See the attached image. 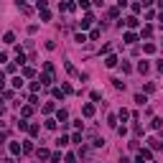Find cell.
<instances>
[{"instance_id": "5", "label": "cell", "mask_w": 163, "mask_h": 163, "mask_svg": "<svg viewBox=\"0 0 163 163\" xmlns=\"http://www.w3.org/2000/svg\"><path fill=\"white\" fill-rule=\"evenodd\" d=\"M38 158H41V161H44V158H49V151H46V148H38Z\"/></svg>"}, {"instance_id": "10", "label": "cell", "mask_w": 163, "mask_h": 163, "mask_svg": "<svg viewBox=\"0 0 163 163\" xmlns=\"http://www.w3.org/2000/svg\"><path fill=\"white\" fill-rule=\"evenodd\" d=\"M138 71H143V74H145V71H148V64H145V61H140V64H138Z\"/></svg>"}, {"instance_id": "8", "label": "cell", "mask_w": 163, "mask_h": 163, "mask_svg": "<svg viewBox=\"0 0 163 163\" xmlns=\"http://www.w3.org/2000/svg\"><path fill=\"white\" fill-rule=\"evenodd\" d=\"M10 153H15V156H18V153H20V145H18V143H13V145H10Z\"/></svg>"}, {"instance_id": "9", "label": "cell", "mask_w": 163, "mask_h": 163, "mask_svg": "<svg viewBox=\"0 0 163 163\" xmlns=\"http://www.w3.org/2000/svg\"><path fill=\"white\" fill-rule=\"evenodd\" d=\"M105 64H107V66H115V64H117V59H115V56H107Z\"/></svg>"}, {"instance_id": "2", "label": "cell", "mask_w": 163, "mask_h": 163, "mask_svg": "<svg viewBox=\"0 0 163 163\" xmlns=\"http://www.w3.org/2000/svg\"><path fill=\"white\" fill-rule=\"evenodd\" d=\"M148 158H151V151H140V156H138V161H135V163H145Z\"/></svg>"}, {"instance_id": "11", "label": "cell", "mask_w": 163, "mask_h": 163, "mask_svg": "<svg viewBox=\"0 0 163 163\" xmlns=\"http://www.w3.org/2000/svg\"><path fill=\"white\" fill-rule=\"evenodd\" d=\"M3 84H5V74H3V71H0V87H3Z\"/></svg>"}, {"instance_id": "4", "label": "cell", "mask_w": 163, "mask_h": 163, "mask_svg": "<svg viewBox=\"0 0 163 163\" xmlns=\"http://www.w3.org/2000/svg\"><path fill=\"white\" fill-rule=\"evenodd\" d=\"M143 51H145V54H153V51H156V44H145Z\"/></svg>"}, {"instance_id": "12", "label": "cell", "mask_w": 163, "mask_h": 163, "mask_svg": "<svg viewBox=\"0 0 163 163\" xmlns=\"http://www.w3.org/2000/svg\"><path fill=\"white\" fill-rule=\"evenodd\" d=\"M5 138H8V135H5V132H3V135H0V145H3V143H5Z\"/></svg>"}, {"instance_id": "13", "label": "cell", "mask_w": 163, "mask_h": 163, "mask_svg": "<svg viewBox=\"0 0 163 163\" xmlns=\"http://www.w3.org/2000/svg\"><path fill=\"white\" fill-rule=\"evenodd\" d=\"M158 5H161V8H163V0H158Z\"/></svg>"}, {"instance_id": "3", "label": "cell", "mask_w": 163, "mask_h": 163, "mask_svg": "<svg viewBox=\"0 0 163 163\" xmlns=\"http://www.w3.org/2000/svg\"><path fill=\"white\" fill-rule=\"evenodd\" d=\"M82 112H84V117H92V115H94V105H84Z\"/></svg>"}, {"instance_id": "6", "label": "cell", "mask_w": 163, "mask_h": 163, "mask_svg": "<svg viewBox=\"0 0 163 163\" xmlns=\"http://www.w3.org/2000/svg\"><path fill=\"white\" fill-rule=\"evenodd\" d=\"M125 41L127 44H135V33H125Z\"/></svg>"}, {"instance_id": "1", "label": "cell", "mask_w": 163, "mask_h": 163, "mask_svg": "<svg viewBox=\"0 0 163 163\" xmlns=\"http://www.w3.org/2000/svg\"><path fill=\"white\" fill-rule=\"evenodd\" d=\"M51 82H54V66L44 64V79H41V84H51Z\"/></svg>"}, {"instance_id": "7", "label": "cell", "mask_w": 163, "mask_h": 163, "mask_svg": "<svg viewBox=\"0 0 163 163\" xmlns=\"http://www.w3.org/2000/svg\"><path fill=\"white\" fill-rule=\"evenodd\" d=\"M92 20H94V18H92V15H87V18L82 20V28H87V25H89V23H92Z\"/></svg>"}]
</instances>
